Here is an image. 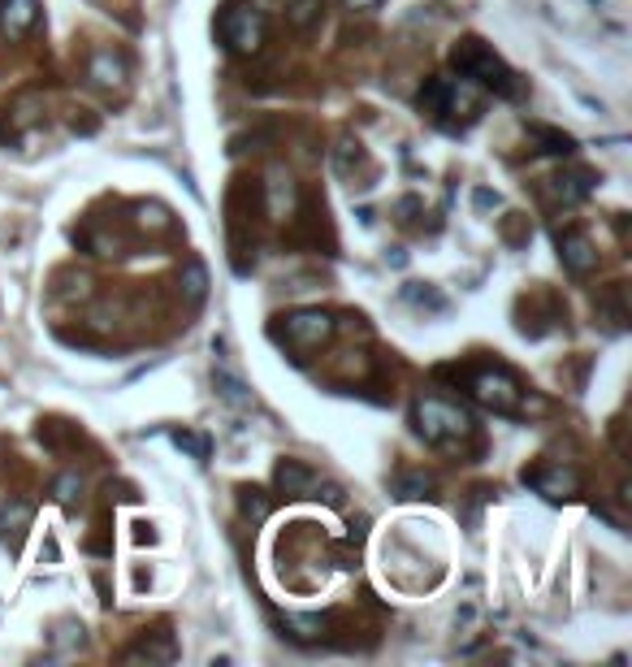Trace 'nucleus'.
<instances>
[{"label":"nucleus","mask_w":632,"mask_h":667,"mask_svg":"<svg viewBox=\"0 0 632 667\" xmlns=\"http://www.w3.org/2000/svg\"><path fill=\"white\" fill-rule=\"evenodd\" d=\"M265 13H260L256 5H226L217 18V39L226 44L234 57H252V52H260V44H265Z\"/></svg>","instance_id":"nucleus-3"},{"label":"nucleus","mask_w":632,"mask_h":667,"mask_svg":"<svg viewBox=\"0 0 632 667\" xmlns=\"http://www.w3.org/2000/svg\"><path fill=\"white\" fill-rule=\"evenodd\" d=\"M26 520H31V503H22V499L0 503V538H5V529H22Z\"/></svg>","instance_id":"nucleus-19"},{"label":"nucleus","mask_w":632,"mask_h":667,"mask_svg":"<svg viewBox=\"0 0 632 667\" xmlns=\"http://www.w3.org/2000/svg\"><path fill=\"white\" fill-rule=\"evenodd\" d=\"M239 507H243L247 520H269V512H273V503L265 499V490H252V486L239 490Z\"/></svg>","instance_id":"nucleus-17"},{"label":"nucleus","mask_w":632,"mask_h":667,"mask_svg":"<svg viewBox=\"0 0 632 667\" xmlns=\"http://www.w3.org/2000/svg\"><path fill=\"white\" fill-rule=\"evenodd\" d=\"M451 65L468 78V83L494 91V96H503V100H520V96H524V78L511 70V65L498 57V52L485 44V39H477V35H464V39H459V44L451 48Z\"/></svg>","instance_id":"nucleus-1"},{"label":"nucleus","mask_w":632,"mask_h":667,"mask_svg":"<svg viewBox=\"0 0 632 667\" xmlns=\"http://www.w3.org/2000/svg\"><path fill=\"white\" fill-rule=\"evenodd\" d=\"M321 9H325V0H286V22L295 31H308V26L321 22Z\"/></svg>","instance_id":"nucleus-13"},{"label":"nucleus","mask_w":632,"mask_h":667,"mask_svg":"<svg viewBox=\"0 0 632 667\" xmlns=\"http://www.w3.org/2000/svg\"><path fill=\"white\" fill-rule=\"evenodd\" d=\"M524 481L542 494L550 503H568L572 494H581V477H576V468H563V464H537L524 473Z\"/></svg>","instance_id":"nucleus-6"},{"label":"nucleus","mask_w":632,"mask_h":667,"mask_svg":"<svg viewBox=\"0 0 632 667\" xmlns=\"http://www.w3.org/2000/svg\"><path fill=\"white\" fill-rule=\"evenodd\" d=\"M182 291H187V304H204L208 295V273L200 260H187V269H182Z\"/></svg>","instance_id":"nucleus-14"},{"label":"nucleus","mask_w":632,"mask_h":667,"mask_svg":"<svg viewBox=\"0 0 632 667\" xmlns=\"http://www.w3.org/2000/svg\"><path fill=\"white\" fill-rule=\"evenodd\" d=\"M394 490H399V499H425V494L433 490V477L429 473H407L394 481Z\"/></svg>","instance_id":"nucleus-20"},{"label":"nucleus","mask_w":632,"mask_h":667,"mask_svg":"<svg viewBox=\"0 0 632 667\" xmlns=\"http://www.w3.org/2000/svg\"><path fill=\"white\" fill-rule=\"evenodd\" d=\"M468 390H472V399L481 403V408H490L498 416H516L520 412V382L511 377L507 369H477L468 377Z\"/></svg>","instance_id":"nucleus-4"},{"label":"nucleus","mask_w":632,"mask_h":667,"mask_svg":"<svg viewBox=\"0 0 632 667\" xmlns=\"http://www.w3.org/2000/svg\"><path fill=\"white\" fill-rule=\"evenodd\" d=\"M329 334H334V317L321 312V308H299V312H291V317H282V325H273V338L286 343V347H295V351L321 347Z\"/></svg>","instance_id":"nucleus-5"},{"label":"nucleus","mask_w":632,"mask_h":667,"mask_svg":"<svg viewBox=\"0 0 632 667\" xmlns=\"http://www.w3.org/2000/svg\"><path fill=\"white\" fill-rule=\"evenodd\" d=\"M533 139H542V152H555V156H568L576 148L572 135H563V130H550V126H529Z\"/></svg>","instance_id":"nucleus-16"},{"label":"nucleus","mask_w":632,"mask_h":667,"mask_svg":"<svg viewBox=\"0 0 632 667\" xmlns=\"http://www.w3.org/2000/svg\"><path fill=\"white\" fill-rule=\"evenodd\" d=\"M559 260H563V269H568V273L585 278V273L598 269V247H594V239H589L585 230H568V234H559Z\"/></svg>","instance_id":"nucleus-7"},{"label":"nucleus","mask_w":632,"mask_h":667,"mask_svg":"<svg viewBox=\"0 0 632 667\" xmlns=\"http://www.w3.org/2000/svg\"><path fill=\"white\" fill-rule=\"evenodd\" d=\"M126 659L135 663V659H148V663H174L178 659V646H174V637H169L165 629L161 633H152V637H143V642L135 650H126Z\"/></svg>","instance_id":"nucleus-12"},{"label":"nucleus","mask_w":632,"mask_h":667,"mask_svg":"<svg viewBox=\"0 0 632 667\" xmlns=\"http://www.w3.org/2000/svg\"><path fill=\"white\" fill-rule=\"evenodd\" d=\"M347 5H351V9H377L381 0H347Z\"/></svg>","instance_id":"nucleus-24"},{"label":"nucleus","mask_w":632,"mask_h":667,"mask_svg":"<svg viewBox=\"0 0 632 667\" xmlns=\"http://www.w3.org/2000/svg\"><path fill=\"white\" fill-rule=\"evenodd\" d=\"M217 390H221V399H226V403H239V408H247V403H252V399L243 395V386L234 382L230 373H217Z\"/></svg>","instance_id":"nucleus-21"},{"label":"nucleus","mask_w":632,"mask_h":667,"mask_svg":"<svg viewBox=\"0 0 632 667\" xmlns=\"http://www.w3.org/2000/svg\"><path fill=\"white\" fill-rule=\"evenodd\" d=\"M416 434L429 442V447H464V442L472 438V416L459 408V403H446L438 395L420 399L416 403Z\"/></svg>","instance_id":"nucleus-2"},{"label":"nucleus","mask_w":632,"mask_h":667,"mask_svg":"<svg viewBox=\"0 0 632 667\" xmlns=\"http://www.w3.org/2000/svg\"><path fill=\"white\" fill-rule=\"evenodd\" d=\"M174 447L178 451H187L191 455V460H208V455H213V442H208L204 434H191V429H178V434H174Z\"/></svg>","instance_id":"nucleus-18"},{"label":"nucleus","mask_w":632,"mask_h":667,"mask_svg":"<svg viewBox=\"0 0 632 667\" xmlns=\"http://www.w3.org/2000/svg\"><path fill=\"white\" fill-rule=\"evenodd\" d=\"M273 481H278V490H286L291 499H304V494L321 490V477H316L304 460H282L278 473H273Z\"/></svg>","instance_id":"nucleus-9"},{"label":"nucleus","mask_w":632,"mask_h":667,"mask_svg":"<svg viewBox=\"0 0 632 667\" xmlns=\"http://www.w3.org/2000/svg\"><path fill=\"white\" fill-rule=\"evenodd\" d=\"M139 221H143V226H152V230H169V213L161 204H139Z\"/></svg>","instance_id":"nucleus-22"},{"label":"nucleus","mask_w":632,"mask_h":667,"mask_svg":"<svg viewBox=\"0 0 632 667\" xmlns=\"http://www.w3.org/2000/svg\"><path fill=\"white\" fill-rule=\"evenodd\" d=\"M57 499H61V503L74 499V477H61V481H57Z\"/></svg>","instance_id":"nucleus-23"},{"label":"nucleus","mask_w":632,"mask_h":667,"mask_svg":"<svg viewBox=\"0 0 632 667\" xmlns=\"http://www.w3.org/2000/svg\"><path fill=\"white\" fill-rule=\"evenodd\" d=\"M39 26V0H0V35L26 39Z\"/></svg>","instance_id":"nucleus-8"},{"label":"nucleus","mask_w":632,"mask_h":667,"mask_svg":"<svg viewBox=\"0 0 632 667\" xmlns=\"http://www.w3.org/2000/svg\"><path fill=\"white\" fill-rule=\"evenodd\" d=\"M598 312L607 317L611 330H624V325H628V308H624V291H620V286H611V291L598 299Z\"/></svg>","instance_id":"nucleus-15"},{"label":"nucleus","mask_w":632,"mask_h":667,"mask_svg":"<svg viewBox=\"0 0 632 667\" xmlns=\"http://www.w3.org/2000/svg\"><path fill=\"white\" fill-rule=\"evenodd\" d=\"M550 191H555V200L563 204H581L589 191H594V174L589 169H563V174L550 178Z\"/></svg>","instance_id":"nucleus-11"},{"label":"nucleus","mask_w":632,"mask_h":667,"mask_svg":"<svg viewBox=\"0 0 632 667\" xmlns=\"http://www.w3.org/2000/svg\"><path fill=\"white\" fill-rule=\"evenodd\" d=\"M87 78L96 87H104V91H122L126 87V61L117 57V52H96V57H91V65H87Z\"/></svg>","instance_id":"nucleus-10"}]
</instances>
